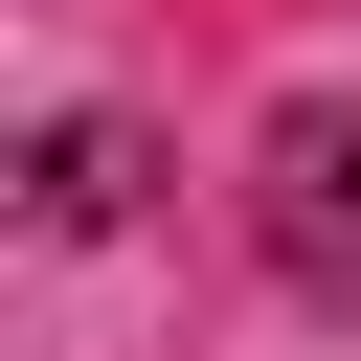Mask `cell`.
Returning a JSON list of instances; mask_svg holds the SVG:
<instances>
[{
  "label": "cell",
  "instance_id": "obj_1",
  "mask_svg": "<svg viewBox=\"0 0 361 361\" xmlns=\"http://www.w3.org/2000/svg\"><path fill=\"white\" fill-rule=\"evenodd\" d=\"M271 248L293 293H361V113H271Z\"/></svg>",
  "mask_w": 361,
  "mask_h": 361
}]
</instances>
